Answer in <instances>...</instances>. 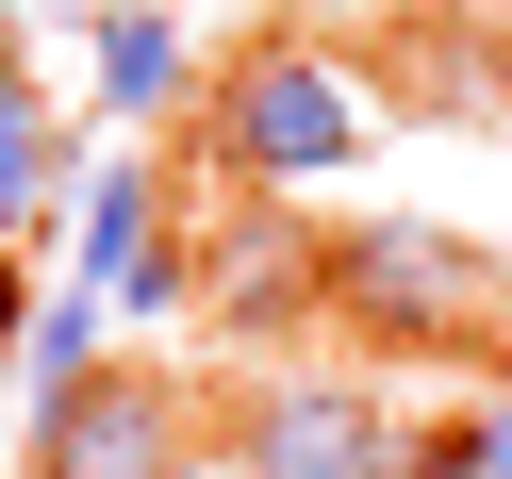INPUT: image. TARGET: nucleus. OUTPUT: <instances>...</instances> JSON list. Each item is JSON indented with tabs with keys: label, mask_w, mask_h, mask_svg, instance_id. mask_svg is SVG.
<instances>
[{
	"label": "nucleus",
	"mask_w": 512,
	"mask_h": 479,
	"mask_svg": "<svg viewBox=\"0 0 512 479\" xmlns=\"http://www.w3.org/2000/svg\"><path fill=\"white\" fill-rule=\"evenodd\" d=\"M100 331H116V314H100V298H67V281H50V298H34V314H17V347H0V397H17V430H34V413H50V397H83V380H100V364H116V347H100Z\"/></svg>",
	"instance_id": "6e6552de"
},
{
	"label": "nucleus",
	"mask_w": 512,
	"mask_h": 479,
	"mask_svg": "<svg viewBox=\"0 0 512 479\" xmlns=\"http://www.w3.org/2000/svg\"><path fill=\"white\" fill-rule=\"evenodd\" d=\"M314 265H331V232H314V215H281V199H215V215H199V298L232 314L248 347L314 331Z\"/></svg>",
	"instance_id": "39448f33"
},
{
	"label": "nucleus",
	"mask_w": 512,
	"mask_h": 479,
	"mask_svg": "<svg viewBox=\"0 0 512 479\" xmlns=\"http://www.w3.org/2000/svg\"><path fill=\"white\" fill-rule=\"evenodd\" d=\"M17 314H34V281H17V265H0V347H17Z\"/></svg>",
	"instance_id": "4468645a"
},
{
	"label": "nucleus",
	"mask_w": 512,
	"mask_h": 479,
	"mask_svg": "<svg viewBox=\"0 0 512 479\" xmlns=\"http://www.w3.org/2000/svg\"><path fill=\"white\" fill-rule=\"evenodd\" d=\"M215 413L182 397V364H100L83 397H50L17 430V479H199Z\"/></svg>",
	"instance_id": "20e7f679"
},
{
	"label": "nucleus",
	"mask_w": 512,
	"mask_h": 479,
	"mask_svg": "<svg viewBox=\"0 0 512 479\" xmlns=\"http://www.w3.org/2000/svg\"><path fill=\"white\" fill-rule=\"evenodd\" d=\"M314 314H331L347 347H430V364H479V347H512V265L463 232H430V215H347L331 265H314Z\"/></svg>",
	"instance_id": "f03ea898"
},
{
	"label": "nucleus",
	"mask_w": 512,
	"mask_h": 479,
	"mask_svg": "<svg viewBox=\"0 0 512 479\" xmlns=\"http://www.w3.org/2000/svg\"><path fill=\"white\" fill-rule=\"evenodd\" d=\"M83 67H100V116H133V133L149 116H199V83H215L166 0H100V17H83Z\"/></svg>",
	"instance_id": "423d86ee"
},
{
	"label": "nucleus",
	"mask_w": 512,
	"mask_h": 479,
	"mask_svg": "<svg viewBox=\"0 0 512 479\" xmlns=\"http://www.w3.org/2000/svg\"><path fill=\"white\" fill-rule=\"evenodd\" d=\"M182 298H199V215H166V232L133 248V281H116L100 314H182Z\"/></svg>",
	"instance_id": "9b49d317"
},
{
	"label": "nucleus",
	"mask_w": 512,
	"mask_h": 479,
	"mask_svg": "<svg viewBox=\"0 0 512 479\" xmlns=\"http://www.w3.org/2000/svg\"><path fill=\"white\" fill-rule=\"evenodd\" d=\"M149 232H166V166H83L67 182V298H116Z\"/></svg>",
	"instance_id": "0eeeda50"
},
{
	"label": "nucleus",
	"mask_w": 512,
	"mask_h": 479,
	"mask_svg": "<svg viewBox=\"0 0 512 479\" xmlns=\"http://www.w3.org/2000/svg\"><path fill=\"white\" fill-rule=\"evenodd\" d=\"M215 463L232 479H380L397 463V413L364 364H265L215 397Z\"/></svg>",
	"instance_id": "7ed1b4c3"
},
{
	"label": "nucleus",
	"mask_w": 512,
	"mask_h": 479,
	"mask_svg": "<svg viewBox=\"0 0 512 479\" xmlns=\"http://www.w3.org/2000/svg\"><path fill=\"white\" fill-rule=\"evenodd\" d=\"M0 430H17V397H0Z\"/></svg>",
	"instance_id": "2eb2a0df"
},
{
	"label": "nucleus",
	"mask_w": 512,
	"mask_h": 479,
	"mask_svg": "<svg viewBox=\"0 0 512 479\" xmlns=\"http://www.w3.org/2000/svg\"><path fill=\"white\" fill-rule=\"evenodd\" d=\"M463 463H479V479H512V397H479V413H463Z\"/></svg>",
	"instance_id": "ddd939ff"
},
{
	"label": "nucleus",
	"mask_w": 512,
	"mask_h": 479,
	"mask_svg": "<svg viewBox=\"0 0 512 479\" xmlns=\"http://www.w3.org/2000/svg\"><path fill=\"white\" fill-rule=\"evenodd\" d=\"M413 100H430V116H496L512 67H496L479 34H446V17H430V34H413Z\"/></svg>",
	"instance_id": "9d476101"
},
{
	"label": "nucleus",
	"mask_w": 512,
	"mask_h": 479,
	"mask_svg": "<svg viewBox=\"0 0 512 479\" xmlns=\"http://www.w3.org/2000/svg\"><path fill=\"white\" fill-rule=\"evenodd\" d=\"M364 133H380V83L347 50H314V34H248L199 83V182L215 199H281L298 215L331 166H364Z\"/></svg>",
	"instance_id": "f257e3e1"
},
{
	"label": "nucleus",
	"mask_w": 512,
	"mask_h": 479,
	"mask_svg": "<svg viewBox=\"0 0 512 479\" xmlns=\"http://www.w3.org/2000/svg\"><path fill=\"white\" fill-rule=\"evenodd\" d=\"M380 479H479L463 463V413H397V463H380Z\"/></svg>",
	"instance_id": "f8f14e48"
},
{
	"label": "nucleus",
	"mask_w": 512,
	"mask_h": 479,
	"mask_svg": "<svg viewBox=\"0 0 512 479\" xmlns=\"http://www.w3.org/2000/svg\"><path fill=\"white\" fill-rule=\"evenodd\" d=\"M67 182H83V149H67V116H50V83L0 67V232H50Z\"/></svg>",
	"instance_id": "1a4fd4ad"
}]
</instances>
